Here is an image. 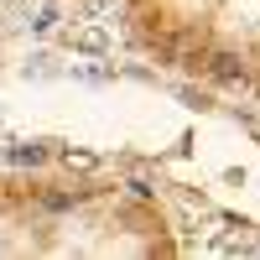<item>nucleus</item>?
<instances>
[{"mask_svg":"<svg viewBox=\"0 0 260 260\" xmlns=\"http://www.w3.org/2000/svg\"><path fill=\"white\" fill-rule=\"evenodd\" d=\"M6 161H11V167H37V161H47V146H42V141H31V146H11Z\"/></svg>","mask_w":260,"mask_h":260,"instance_id":"nucleus-3","label":"nucleus"},{"mask_svg":"<svg viewBox=\"0 0 260 260\" xmlns=\"http://www.w3.org/2000/svg\"><path fill=\"white\" fill-rule=\"evenodd\" d=\"M203 68L219 78V83H240V78H245V57H240V52H208Z\"/></svg>","mask_w":260,"mask_h":260,"instance_id":"nucleus-1","label":"nucleus"},{"mask_svg":"<svg viewBox=\"0 0 260 260\" xmlns=\"http://www.w3.org/2000/svg\"><path fill=\"white\" fill-rule=\"evenodd\" d=\"M172 62H177V68H203V62H208V52H203V42L182 37L177 47H172Z\"/></svg>","mask_w":260,"mask_h":260,"instance_id":"nucleus-2","label":"nucleus"}]
</instances>
